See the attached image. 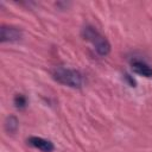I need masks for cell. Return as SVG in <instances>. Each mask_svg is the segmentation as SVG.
<instances>
[{"mask_svg": "<svg viewBox=\"0 0 152 152\" xmlns=\"http://www.w3.org/2000/svg\"><path fill=\"white\" fill-rule=\"evenodd\" d=\"M83 36L87 40L91 42L93 45L95 46V50L96 52L100 55V56H107L109 52H110V44L108 43V40L102 37L95 28L93 27H86L83 30Z\"/></svg>", "mask_w": 152, "mask_h": 152, "instance_id": "cell-2", "label": "cell"}, {"mask_svg": "<svg viewBox=\"0 0 152 152\" xmlns=\"http://www.w3.org/2000/svg\"><path fill=\"white\" fill-rule=\"evenodd\" d=\"M53 78L65 86L72 87V88H80L82 84V76L78 71L72 69H65V68H56L52 72Z\"/></svg>", "mask_w": 152, "mask_h": 152, "instance_id": "cell-1", "label": "cell"}, {"mask_svg": "<svg viewBox=\"0 0 152 152\" xmlns=\"http://www.w3.org/2000/svg\"><path fill=\"white\" fill-rule=\"evenodd\" d=\"M27 141L31 146H33V147L43 151V152H52L53 148H55V146L51 141H49L46 139H43L40 137H31Z\"/></svg>", "mask_w": 152, "mask_h": 152, "instance_id": "cell-3", "label": "cell"}, {"mask_svg": "<svg viewBox=\"0 0 152 152\" xmlns=\"http://www.w3.org/2000/svg\"><path fill=\"white\" fill-rule=\"evenodd\" d=\"M14 104H15V107L17 108H19V109H21V108H24L25 106H26V99H25V96H23V95H17L15 97H14Z\"/></svg>", "mask_w": 152, "mask_h": 152, "instance_id": "cell-7", "label": "cell"}, {"mask_svg": "<svg viewBox=\"0 0 152 152\" xmlns=\"http://www.w3.org/2000/svg\"><path fill=\"white\" fill-rule=\"evenodd\" d=\"M132 69L135 74L144 77H152V68L141 61H135L132 63Z\"/></svg>", "mask_w": 152, "mask_h": 152, "instance_id": "cell-5", "label": "cell"}, {"mask_svg": "<svg viewBox=\"0 0 152 152\" xmlns=\"http://www.w3.org/2000/svg\"><path fill=\"white\" fill-rule=\"evenodd\" d=\"M21 38V32L15 27H7L2 26L0 31V39L1 42H14Z\"/></svg>", "mask_w": 152, "mask_h": 152, "instance_id": "cell-4", "label": "cell"}, {"mask_svg": "<svg viewBox=\"0 0 152 152\" xmlns=\"http://www.w3.org/2000/svg\"><path fill=\"white\" fill-rule=\"evenodd\" d=\"M5 128L7 132L10 133H14L18 129V120L15 116H10L7 118L6 122H5Z\"/></svg>", "mask_w": 152, "mask_h": 152, "instance_id": "cell-6", "label": "cell"}]
</instances>
